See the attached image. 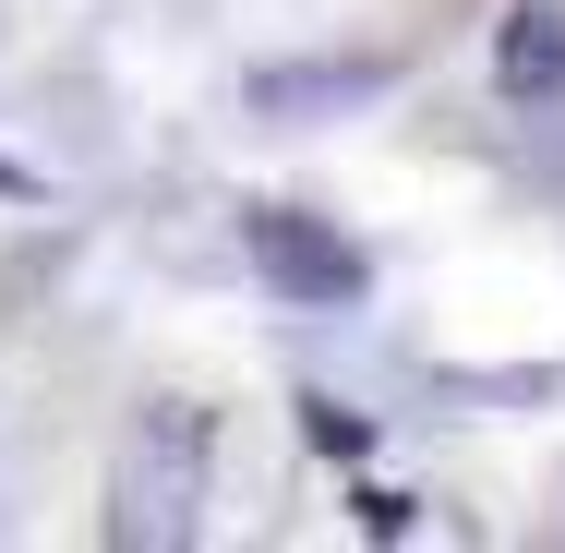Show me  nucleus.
<instances>
[{
  "mask_svg": "<svg viewBox=\"0 0 565 553\" xmlns=\"http://www.w3.org/2000/svg\"><path fill=\"white\" fill-rule=\"evenodd\" d=\"M241 253H253V277L277 289V301H361V253H349L326 217H301V205H241Z\"/></svg>",
  "mask_w": 565,
  "mask_h": 553,
  "instance_id": "nucleus-2",
  "label": "nucleus"
},
{
  "mask_svg": "<svg viewBox=\"0 0 565 553\" xmlns=\"http://www.w3.org/2000/svg\"><path fill=\"white\" fill-rule=\"evenodd\" d=\"M205 410L193 397H157L132 445H120V481H109V542H193V506H205Z\"/></svg>",
  "mask_w": 565,
  "mask_h": 553,
  "instance_id": "nucleus-1",
  "label": "nucleus"
},
{
  "mask_svg": "<svg viewBox=\"0 0 565 553\" xmlns=\"http://www.w3.org/2000/svg\"><path fill=\"white\" fill-rule=\"evenodd\" d=\"M554 85H565V12L518 0L505 12V97H554Z\"/></svg>",
  "mask_w": 565,
  "mask_h": 553,
  "instance_id": "nucleus-3",
  "label": "nucleus"
}]
</instances>
